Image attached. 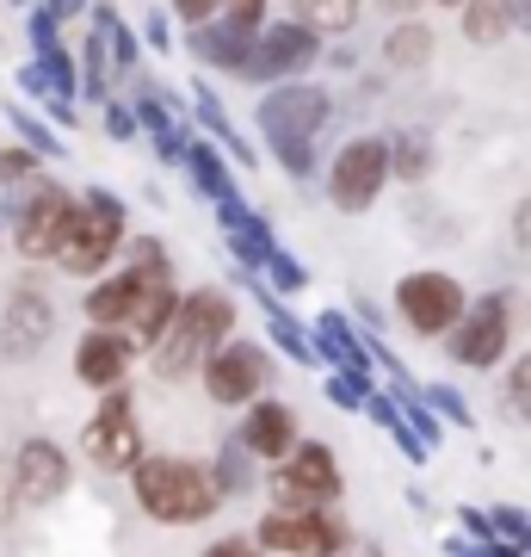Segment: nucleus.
<instances>
[{
	"instance_id": "1",
	"label": "nucleus",
	"mask_w": 531,
	"mask_h": 557,
	"mask_svg": "<svg viewBox=\"0 0 531 557\" xmlns=\"http://www.w3.org/2000/svg\"><path fill=\"white\" fill-rule=\"evenodd\" d=\"M236 335H241L236 298H229L223 285H192L186 304H179L174 329H167L161 347L149 354V379H155L161 391H179V384H192L198 372L211 366V354H223Z\"/></svg>"
},
{
	"instance_id": "2",
	"label": "nucleus",
	"mask_w": 531,
	"mask_h": 557,
	"mask_svg": "<svg viewBox=\"0 0 531 557\" xmlns=\"http://www.w3.org/2000/svg\"><path fill=\"white\" fill-rule=\"evenodd\" d=\"M124 483H130V502L155 527H204V520H217L229 508L217 478H211V458H192V453H149Z\"/></svg>"
},
{
	"instance_id": "3",
	"label": "nucleus",
	"mask_w": 531,
	"mask_h": 557,
	"mask_svg": "<svg viewBox=\"0 0 531 557\" xmlns=\"http://www.w3.org/2000/svg\"><path fill=\"white\" fill-rule=\"evenodd\" d=\"M80 193H68L62 180L38 174L25 180L20 193H0V230L13 242V255L38 273V267H56L62 242H68V223H75Z\"/></svg>"
},
{
	"instance_id": "4",
	"label": "nucleus",
	"mask_w": 531,
	"mask_h": 557,
	"mask_svg": "<svg viewBox=\"0 0 531 557\" xmlns=\"http://www.w3.org/2000/svg\"><path fill=\"white\" fill-rule=\"evenodd\" d=\"M137 236L130 230V211L112 186H87L75 205V223H68V242H62L56 267L68 278H105L124 260V242Z\"/></svg>"
},
{
	"instance_id": "5",
	"label": "nucleus",
	"mask_w": 531,
	"mask_h": 557,
	"mask_svg": "<svg viewBox=\"0 0 531 557\" xmlns=\"http://www.w3.org/2000/svg\"><path fill=\"white\" fill-rule=\"evenodd\" d=\"M334 119V94L321 81H285V87H266L254 106V131L266 149H315L321 131Z\"/></svg>"
},
{
	"instance_id": "6",
	"label": "nucleus",
	"mask_w": 531,
	"mask_h": 557,
	"mask_svg": "<svg viewBox=\"0 0 531 557\" xmlns=\"http://www.w3.org/2000/svg\"><path fill=\"white\" fill-rule=\"evenodd\" d=\"M80 453L105 478H130L142 458H149V446H142V409H137V391L130 384L112 391V397H93V416L80 421Z\"/></svg>"
},
{
	"instance_id": "7",
	"label": "nucleus",
	"mask_w": 531,
	"mask_h": 557,
	"mask_svg": "<svg viewBox=\"0 0 531 557\" xmlns=\"http://www.w3.org/2000/svg\"><path fill=\"white\" fill-rule=\"evenodd\" d=\"M273 384H278V359L266 341L254 335H236L223 354H211V366L198 372V391H204V403L211 409H254L260 397H273Z\"/></svg>"
},
{
	"instance_id": "8",
	"label": "nucleus",
	"mask_w": 531,
	"mask_h": 557,
	"mask_svg": "<svg viewBox=\"0 0 531 557\" xmlns=\"http://www.w3.org/2000/svg\"><path fill=\"white\" fill-rule=\"evenodd\" d=\"M56 298H50V285L38 273H20L7 285V298H0V366H31V359L50 354V341H56Z\"/></svg>"
},
{
	"instance_id": "9",
	"label": "nucleus",
	"mask_w": 531,
	"mask_h": 557,
	"mask_svg": "<svg viewBox=\"0 0 531 557\" xmlns=\"http://www.w3.org/2000/svg\"><path fill=\"white\" fill-rule=\"evenodd\" d=\"M254 545L266 557H353V527L334 508H266L254 520Z\"/></svg>"
},
{
	"instance_id": "10",
	"label": "nucleus",
	"mask_w": 531,
	"mask_h": 557,
	"mask_svg": "<svg viewBox=\"0 0 531 557\" xmlns=\"http://www.w3.org/2000/svg\"><path fill=\"white\" fill-rule=\"evenodd\" d=\"M266 496H273V508H296V515H309V508H340L346 478H340L334 446H328V440H303L285 465L266 471Z\"/></svg>"
},
{
	"instance_id": "11",
	"label": "nucleus",
	"mask_w": 531,
	"mask_h": 557,
	"mask_svg": "<svg viewBox=\"0 0 531 557\" xmlns=\"http://www.w3.org/2000/svg\"><path fill=\"white\" fill-rule=\"evenodd\" d=\"M321 193L340 218H365L383 193H390V137H353L328 156Z\"/></svg>"
},
{
	"instance_id": "12",
	"label": "nucleus",
	"mask_w": 531,
	"mask_h": 557,
	"mask_svg": "<svg viewBox=\"0 0 531 557\" xmlns=\"http://www.w3.org/2000/svg\"><path fill=\"white\" fill-rule=\"evenodd\" d=\"M395 317L408 329L414 341H445L464 322L470 298H464V285H457L445 267H420V273H402L395 278Z\"/></svg>"
},
{
	"instance_id": "13",
	"label": "nucleus",
	"mask_w": 531,
	"mask_h": 557,
	"mask_svg": "<svg viewBox=\"0 0 531 557\" xmlns=\"http://www.w3.org/2000/svg\"><path fill=\"white\" fill-rule=\"evenodd\" d=\"M321 57H328V38H321V32H309L303 20H273L266 32H260L241 81L266 94V87H285V81H303Z\"/></svg>"
},
{
	"instance_id": "14",
	"label": "nucleus",
	"mask_w": 531,
	"mask_h": 557,
	"mask_svg": "<svg viewBox=\"0 0 531 557\" xmlns=\"http://www.w3.org/2000/svg\"><path fill=\"white\" fill-rule=\"evenodd\" d=\"M507 347H513V298L507 292L470 298L464 322L445 335V354H452L457 366H470V372H494V366L507 359Z\"/></svg>"
},
{
	"instance_id": "15",
	"label": "nucleus",
	"mask_w": 531,
	"mask_h": 557,
	"mask_svg": "<svg viewBox=\"0 0 531 557\" xmlns=\"http://www.w3.org/2000/svg\"><path fill=\"white\" fill-rule=\"evenodd\" d=\"M13 483H20V502L25 515H43V508H56L68 490H75V453L50 434H25L13 446Z\"/></svg>"
},
{
	"instance_id": "16",
	"label": "nucleus",
	"mask_w": 531,
	"mask_h": 557,
	"mask_svg": "<svg viewBox=\"0 0 531 557\" xmlns=\"http://www.w3.org/2000/svg\"><path fill=\"white\" fill-rule=\"evenodd\" d=\"M137 359L142 347L118 329H80L75 341V384L80 391H93V397H112L124 384L137 379Z\"/></svg>"
},
{
	"instance_id": "17",
	"label": "nucleus",
	"mask_w": 531,
	"mask_h": 557,
	"mask_svg": "<svg viewBox=\"0 0 531 557\" xmlns=\"http://www.w3.org/2000/svg\"><path fill=\"white\" fill-rule=\"evenodd\" d=\"M236 440L260 458V465H266V471H273V465H285V458L303 446V416H296L285 397H260L254 409H241Z\"/></svg>"
},
{
	"instance_id": "18",
	"label": "nucleus",
	"mask_w": 531,
	"mask_h": 557,
	"mask_svg": "<svg viewBox=\"0 0 531 557\" xmlns=\"http://www.w3.org/2000/svg\"><path fill=\"white\" fill-rule=\"evenodd\" d=\"M309 335H315V359H321L328 372H353V379H371L377 384L371 341L353 329V317H346V310H321V317L309 322Z\"/></svg>"
},
{
	"instance_id": "19",
	"label": "nucleus",
	"mask_w": 531,
	"mask_h": 557,
	"mask_svg": "<svg viewBox=\"0 0 531 557\" xmlns=\"http://www.w3.org/2000/svg\"><path fill=\"white\" fill-rule=\"evenodd\" d=\"M254 44H260V32H248V25H236V20H211V25H192V32H186V57H192L198 69H211V75L241 81Z\"/></svg>"
},
{
	"instance_id": "20",
	"label": "nucleus",
	"mask_w": 531,
	"mask_h": 557,
	"mask_svg": "<svg viewBox=\"0 0 531 557\" xmlns=\"http://www.w3.org/2000/svg\"><path fill=\"white\" fill-rule=\"evenodd\" d=\"M137 298H142V273L137 267H112L105 278H93V285L80 292V317H87V329H118L124 335Z\"/></svg>"
},
{
	"instance_id": "21",
	"label": "nucleus",
	"mask_w": 531,
	"mask_h": 557,
	"mask_svg": "<svg viewBox=\"0 0 531 557\" xmlns=\"http://www.w3.org/2000/svg\"><path fill=\"white\" fill-rule=\"evenodd\" d=\"M211 478H217L223 502H248V496H260V490H266V465H260V458L248 453L236 434H223L217 453H211Z\"/></svg>"
},
{
	"instance_id": "22",
	"label": "nucleus",
	"mask_w": 531,
	"mask_h": 557,
	"mask_svg": "<svg viewBox=\"0 0 531 557\" xmlns=\"http://www.w3.org/2000/svg\"><path fill=\"white\" fill-rule=\"evenodd\" d=\"M192 124H198V131H204L211 143H217L229 161H241V168H260V149L236 131V119L223 112V100L211 94V87H204V81H192Z\"/></svg>"
},
{
	"instance_id": "23",
	"label": "nucleus",
	"mask_w": 531,
	"mask_h": 557,
	"mask_svg": "<svg viewBox=\"0 0 531 557\" xmlns=\"http://www.w3.org/2000/svg\"><path fill=\"white\" fill-rule=\"evenodd\" d=\"M186 186H192L204 205H223L229 193H241V180H236V168H229V156H223L211 137H192V149H186Z\"/></svg>"
},
{
	"instance_id": "24",
	"label": "nucleus",
	"mask_w": 531,
	"mask_h": 557,
	"mask_svg": "<svg viewBox=\"0 0 531 557\" xmlns=\"http://www.w3.org/2000/svg\"><path fill=\"white\" fill-rule=\"evenodd\" d=\"M223 242H229V260H236V273H248V278H260L266 267H273V255H278L273 223L260 218L254 205L241 211V223H229V230H223Z\"/></svg>"
},
{
	"instance_id": "25",
	"label": "nucleus",
	"mask_w": 531,
	"mask_h": 557,
	"mask_svg": "<svg viewBox=\"0 0 531 557\" xmlns=\"http://www.w3.org/2000/svg\"><path fill=\"white\" fill-rule=\"evenodd\" d=\"M439 168V143L433 131H420V124H402V131H390V180H402V186H427Z\"/></svg>"
},
{
	"instance_id": "26",
	"label": "nucleus",
	"mask_w": 531,
	"mask_h": 557,
	"mask_svg": "<svg viewBox=\"0 0 531 557\" xmlns=\"http://www.w3.org/2000/svg\"><path fill=\"white\" fill-rule=\"evenodd\" d=\"M433 57H439V32L427 20H395L383 32V62H390L395 75H420Z\"/></svg>"
},
{
	"instance_id": "27",
	"label": "nucleus",
	"mask_w": 531,
	"mask_h": 557,
	"mask_svg": "<svg viewBox=\"0 0 531 557\" xmlns=\"http://www.w3.org/2000/svg\"><path fill=\"white\" fill-rule=\"evenodd\" d=\"M93 32L105 38V50H112V69H118V81H130L137 87V69H142V44H137V32L124 25V13L112 7V0H93Z\"/></svg>"
},
{
	"instance_id": "28",
	"label": "nucleus",
	"mask_w": 531,
	"mask_h": 557,
	"mask_svg": "<svg viewBox=\"0 0 531 557\" xmlns=\"http://www.w3.org/2000/svg\"><path fill=\"white\" fill-rule=\"evenodd\" d=\"M457 25H464V44H476V50H494V44H507L519 32L513 25V0H470L457 13Z\"/></svg>"
},
{
	"instance_id": "29",
	"label": "nucleus",
	"mask_w": 531,
	"mask_h": 557,
	"mask_svg": "<svg viewBox=\"0 0 531 557\" xmlns=\"http://www.w3.org/2000/svg\"><path fill=\"white\" fill-rule=\"evenodd\" d=\"M365 13V0H285V20H303L321 38H346Z\"/></svg>"
},
{
	"instance_id": "30",
	"label": "nucleus",
	"mask_w": 531,
	"mask_h": 557,
	"mask_svg": "<svg viewBox=\"0 0 531 557\" xmlns=\"http://www.w3.org/2000/svg\"><path fill=\"white\" fill-rule=\"evenodd\" d=\"M7 124L20 131L13 143H25V149H31L38 161H68V143L56 137V124L43 119L38 106H25V100H7Z\"/></svg>"
},
{
	"instance_id": "31",
	"label": "nucleus",
	"mask_w": 531,
	"mask_h": 557,
	"mask_svg": "<svg viewBox=\"0 0 531 557\" xmlns=\"http://www.w3.org/2000/svg\"><path fill=\"white\" fill-rule=\"evenodd\" d=\"M390 397L402 403V416H408V428L420 434V446H427V453H439V446H445V421L427 409V397H420L414 384H390Z\"/></svg>"
},
{
	"instance_id": "32",
	"label": "nucleus",
	"mask_w": 531,
	"mask_h": 557,
	"mask_svg": "<svg viewBox=\"0 0 531 557\" xmlns=\"http://www.w3.org/2000/svg\"><path fill=\"white\" fill-rule=\"evenodd\" d=\"M371 391H377V384L371 379H353V372H328V379H321V397L334 403V409H346V416H365Z\"/></svg>"
},
{
	"instance_id": "33",
	"label": "nucleus",
	"mask_w": 531,
	"mask_h": 557,
	"mask_svg": "<svg viewBox=\"0 0 531 557\" xmlns=\"http://www.w3.org/2000/svg\"><path fill=\"white\" fill-rule=\"evenodd\" d=\"M43 161L25 149V143H0V193H20L25 180H38Z\"/></svg>"
},
{
	"instance_id": "34",
	"label": "nucleus",
	"mask_w": 531,
	"mask_h": 557,
	"mask_svg": "<svg viewBox=\"0 0 531 557\" xmlns=\"http://www.w3.org/2000/svg\"><path fill=\"white\" fill-rule=\"evenodd\" d=\"M501 403H507L513 416H519V421L531 428V347L507 366V379H501Z\"/></svg>"
},
{
	"instance_id": "35",
	"label": "nucleus",
	"mask_w": 531,
	"mask_h": 557,
	"mask_svg": "<svg viewBox=\"0 0 531 557\" xmlns=\"http://www.w3.org/2000/svg\"><path fill=\"white\" fill-rule=\"evenodd\" d=\"M420 397H427V409H433L445 428H476V416H470V403H464V391H452V384H427Z\"/></svg>"
},
{
	"instance_id": "36",
	"label": "nucleus",
	"mask_w": 531,
	"mask_h": 557,
	"mask_svg": "<svg viewBox=\"0 0 531 557\" xmlns=\"http://www.w3.org/2000/svg\"><path fill=\"white\" fill-rule=\"evenodd\" d=\"M124 267H137V273H161V267H174V255H167V242L161 236H130L124 242Z\"/></svg>"
},
{
	"instance_id": "37",
	"label": "nucleus",
	"mask_w": 531,
	"mask_h": 557,
	"mask_svg": "<svg viewBox=\"0 0 531 557\" xmlns=\"http://www.w3.org/2000/svg\"><path fill=\"white\" fill-rule=\"evenodd\" d=\"M266 285H273L278 298H296V292L309 285V267H303L296 255H285V248H278V255H273V267H266Z\"/></svg>"
},
{
	"instance_id": "38",
	"label": "nucleus",
	"mask_w": 531,
	"mask_h": 557,
	"mask_svg": "<svg viewBox=\"0 0 531 557\" xmlns=\"http://www.w3.org/2000/svg\"><path fill=\"white\" fill-rule=\"evenodd\" d=\"M25 515V502H20V483H13V458L0 453V533H13Z\"/></svg>"
},
{
	"instance_id": "39",
	"label": "nucleus",
	"mask_w": 531,
	"mask_h": 557,
	"mask_svg": "<svg viewBox=\"0 0 531 557\" xmlns=\"http://www.w3.org/2000/svg\"><path fill=\"white\" fill-rule=\"evenodd\" d=\"M99 124H105V137L112 143H137L142 131H137V112H130V100H112L105 112H99Z\"/></svg>"
},
{
	"instance_id": "40",
	"label": "nucleus",
	"mask_w": 531,
	"mask_h": 557,
	"mask_svg": "<svg viewBox=\"0 0 531 557\" xmlns=\"http://www.w3.org/2000/svg\"><path fill=\"white\" fill-rule=\"evenodd\" d=\"M266 13H273V0H223V20H236V25H248V32H266Z\"/></svg>"
},
{
	"instance_id": "41",
	"label": "nucleus",
	"mask_w": 531,
	"mask_h": 557,
	"mask_svg": "<svg viewBox=\"0 0 531 557\" xmlns=\"http://www.w3.org/2000/svg\"><path fill=\"white\" fill-rule=\"evenodd\" d=\"M167 13H174L186 32L192 25H211V20H223V0H167Z\"/></svg>"
},
{
	"instance_id": "42",
	"label": "nucleus",
	"mask_w": 531,
	"mask_h": 557,
	"mask_svg": "<svg viewBox=\"0 0 531 557\" xmlns=\"http://www.w3.org/2000/svg\"><path fill=\"white\" fill-rule=\"evenodd\" d=\"M167 25H174V13H167V7H149V13H142V44H149V50H161V57L174 50V32H167Z\"/></svg>"
},
{
	"instance_id": "43",
	"label": "nucleus",
	"mask_w": 531,
	"mask_h": 557,
	"mask_svg": "<svg viewBox=\"0 0 531 557\" xmlns=\"http://www.w3.org/2000/svg\"><path fill=\"white\" fill-rule=\"evenodd\" d=\"M198 557H266V552L254 545V533H217Z\"/></svg>"
},
{
	"instance_id": "44",
	"label": "nucleus",
	"mask_w": 531,
	"mask_h": 557,
	"mask_svg": "<svg viewBox=\"0 0 531 557\" xmlns=\"http://www.w3.org/2000/svg\"><path fill=\"white\" fill-rule=\"evenodd\" d=\"M31 13H43V20H50V25L62 32L68 20H80V13H93V0H38Z\"/></svg>"
},
{
	"instance_id": "45",
	"label": "nucleus",
	"mask_w": 531,
	"mask_h": 557,
	"mask_svg": "<svg viewBox=\"0 0 531 557\" xmlns=\"http://www.w3.org/2000/svg\"><path fill=\"white\" fill-rule=\"evenodd\" d=\"M507 242H513V255H531V199L513 205V218H507Z\"/></svg>"
},
{
	"instance_id": "46",
	"label": "nucleus",
	"mask_w": 531,
	"mask_h": 557,
	"mask_svg": "<svg viewBox=\"0 0 531 557\" xmlns=\"http://www.w3.org/2000/svg\"><path fill=\"white\" fill-rule=\"evenodd\" d=\"M457 527L470 533V545H494V520H489V508H457Z\"/></svg>"
},
{
	"instance_id": "47",
	"label": "nucleus",
	"mask_w": 531,
	"mask_h": 557,
	"mask_svg": "<svg viewBox=\"0 0 531 557\" xmlns=\"http://www.w3.org/2000/svg\"><path fill=\"white\" fill-rule=\"evenodd\" d=\"M13 81H20V94H25V100H50V81H43V69H38V62H25V69H20V75H13Z\"/></svg>"
},
{
	"instance_id": "48",
	"label": "nucleus",
	"mask_w": 531,
	"mask_h": 557,
	"mask_svg": "<svg viewBox=\"0 0 531 557\" xmlns=\"http://www.w3.org/2000/svg\"><path fill=\"white\" fill-rule=\"evenodd\" d=\"M321 62H328L334 75H353V69H358V50H353L346 38H340V44H328V57H321Z\"/></svg>"
},
{
	"instance_id": "49",
	"label": "nucleus",
	"mask_w": 531,
	"mask_h": 557,
	"mask_svg": "<svg viewBox=\"0 0 531 557\" xmlns=\"http://www.w3.org/2000/svg\"><path fill=\"white\" fill-rule=\"evenodd\" d=\"M390 20H420V7H433V0H377Z\"/></svg>"
},
{
	"instance_id": "50",
	"label": "nucleus",
	"mask_w": 531,
	"mask_h": 557,
	"mask_svg": "<svg viewBox=\"0 0 531 557\" xmlns=\"http://www.w3.org/2000/svg\"><path fill=\"white\" fill-rule=\"evenodd\" d=\"M513 25H519V38H531V0H513Z\"/></svg>"
},
{
	"instance_id": "51",
	"label": "nucleus",
	"mask_w": 531,
	"mask_h": 557,
	"mask_svg": "<svg viewBox=\"0 0 531 557\" xmlns=\"http://www.w3.org/2000/svg\"><path fill=\"white\" fill-rule=\"evenodd\" d=\"M433 7H445V13H464V7H470V0H433Z\"/></svg>"
},
{
	"instance_id": "52",
	"label": "nucleus",
	"mask_w": 531,
	"mask_h": 557,
	"mask_svg": "<svg viewBox=\"0 0 531 557\" xmlns=\"http://www.w3.org/2000/svg\"><path fill=\"white\" fill-rule=\"evenodd\" d=\"M13 7H25V13H31V7H38V0H13Z\"/></svg>"
},
{
	"instance_id": "53",
	"label": "nucleus",
	"mask_w": 531,
	"mask_h": 557,
	"mask_svg": "<svg viewBox=\"0 0 531 557\" xmlns=\"http://www.w3.org/2000/svg\"><path fill=\"white\" fill-rule=\"evenodd\" d=\"M365 557H377V552H365Z\"/></svg>"
}]
</instances>
